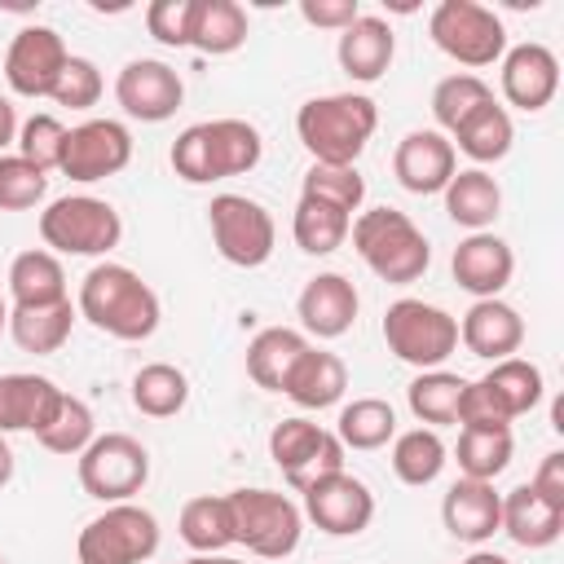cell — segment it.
Listing matches in <instances>:
<instances>
[{
  "mask_svg": "<svg viewBox=\"0 0 564 564\" xmlns=\"http://www.w3.org/2000/svg\"><path fill=\"white\" fill-rule=\"evenodd\" d=\"M9 141H18V110H13L9 97H0V150H4Z\"/></svg>",
  "mask_w": 564,
  "mask_h": 564,
  "instance_id": "50",
  "label": "cell"
},
{
  "mask_svg": "<svg viewBox=\"0 0 564 564\" xmlns=\"http://www.w3.org/2000/svg\"><path fill=\"white\" fill-rule=\"evenodd\" d=\"M304 516L330 538H352L375 520V494L366 480L335 471L304 489Z\"/></svg>",
  "mask_w": 564,
  "mask_h": 564,
  "instance_id": "16",
  "label": "cell"
},
{
  "mask_svg": "<svg viewBox=\"0 0 564 564\" xmlns=\"http://www.w3.org/2000/svg\"><path fill=\"white\" fill-rule=\"evenodd\" d=\"M40 238L62 256H106L119 247L123 220L106 198L66 194L40 212Z\"/></svg>",
  "mask_w": 564,
  "mask_h": 564,
  "instance_id": "7",
  "label": "cell"
},
{
  "mask_svg": "<svg viewBox=\"0 0 564 564\" xmlns=\"http://www.w3.org/2000/svg\"><path fill=\"white\" fill-rule=\"evenodd\" d=\"M70 53L53 26H22L4 53V79L18 97H53Z\"/></svg>",
  "mask_w": 564,
  "mask_h": 564,
  "instance_id": "14",
  "label": "cell"
},
{
  "mask_svg": "<svg viewBox=\"0 0 564 564\" xmlns=\"http://www.w3.org/2000/svg\"><path fill=\"white\" fill-rule=\"evenodd\" d=\"M357 286L344 273H317L308 278V286L295 300V313L304 322L308 335L317 339H339L352 322H357Z\"/></svg>",
  "mask_w": 564,
  "mask_h": 564,
  "instance_id": "20",
  "label": "cell"
},
{
  "mask_svg": "<svg viewBox=\"0 0 564 564\" xmlns=\"http://www.w3.org/2000/svg\"><path fill=\"white\" fill-rule=\"evenodd\" d=\"M383 344L405 366L441 370V361L458 348V317L423 300H397L383 313Z\"/></svg>",
  "mask_w": 564,
  "mask_h": 564,
  "instance_id": "8",
  "label": "cell"
},
{
  "mask_svg": "<svg viewBox=\"0 0 564 564\" xmlns=\"http://www.w3.org/2000/svg\"><path fill=\"white\" fill-rule=\"evenodd\" d=\"M308 348V339L300 335V330H291V326H264L251 344H247V375L260 383V388H269V392H282V383H286V375H291V366H295V357Z\"/></svg>",
  "mask_w": 564,
  "mask_h": 564,
  "instance_id": "30",
  "label": "cell"
},
{
  "mask_svg": "<svg viewBox=\"0 0 564 564\" xmlns=\"http://www.w3.org/2000/svg\"><path fill=\"white\" fill-rule=\"evenodd\" d=\"M70 326H75L70 300L44 304V308H9V335H13V344L22 352H35V357L57 352L70 339Z\"/></svg>",
  "mask_w": 564,
  "mask_h": 564,
  "instance_id": "31",
  "label": "cell"
},
{
  "mask_svg": "<svg viewBox=\"0 0 564 564\" xmlns=\"http://www.w3.org/2000/svg\"><path fill=\"white\" fill-rule=\"evenodd\" d=\"M115 101L123 106V115H132L141 123H163L181 110L185 84L159 57H132L115 79Z\"/></svg>",
  "mask_w": 564,
  "mask_h": 564,
  "instance_id": "15",
  "label": "cell"
},
{
  "mask_svg": "<svg viewBox=\"0 0 564 564\" xmlns=\"http://www.w3.org/2000/svg\"><path fill=\"white\" fill-rule=\"evenodd\" d=\"M185 564H242V560H229V555H194Z\"/></svg>",
  "mask_w": 564,
  "mask_h": 564,
  "instance_id": "53",
  "label": "cell"
},
{
  "mask_svg": "<svg viewBox=\"0 0 564 564\" xmlns=\"http://www.w3.org/2000/svg\"><path fill=\"white\" fill-rule=\"evenodd\" d=\"M269 458L278 463V471L304 494L313 480L344 471V445L335 432L317 427L313 419H282L269 432Z\"/></svg>",
  "mask_w": 564,
  "mask_h": 564,
  "instance_id": "12",
  "label": "cell"
},
{
  "mask_svg": "<svg viewBox=\"0 0 564 564\" xmlns=\"http://www.w3.org/2000/svg\"><path fill=\"white\" fill-rule=\"evenodd\" d=\"M560 88V62L546 44L529 40V44H516L502 53V97L516 106V110H542L551 106Z\"/></svg>",
  "mask_w": 564,
  "mask_h": 564,
  "instance_id": "18",
  "label": "cell"
},
{
  "mask_svg": "<svg viewBox=\"0 0 564 564\" xmlns=\"http://www.w3.org/2000/svg\"><path fill=\"white\" fill-rule=\"evenodd\" d=\"M48 172L26 163L22 154H0V212H26L44 198Z\"/></svg>",
  "mask_w": 564,
  "mask_h": 564,
  "instance_id": "44",
  "label": "cell"
},
{
  "mask_svg": "<svg viewBox=\"0 0 564 564\" xmlns=\"http://www.w3.org/2000/svg\"><path fill=\"white\" fill-rule=\"evenodd\" d=\"M207 220H212V242H216V251L229 264L260 269L273 256L278 229H273V216L256 198H247V194H216L212 207H207Z\"/></svg>",
  "mask_w": 564,
  "mask_h": 564,
  "instance_id": "11",
  "label": "cell"
},
{
  "mask_svg": "<svg viewBox=\"0 0 564 564\" xmlns=\"http://www.w3.org/2000/svg\"><path fill=\"white\" fill-rule=\"evenodd\" d=\"M189 22H194V0H154L145 9V31L167 48L189 44Z\"/></svg>",
  "mask_w": 564,
  "mask_h": 564,
  "instance_id": "47",
  "label": "cell"
},
{
  "mask_svg": "<svg viewBox=\"0 0 564 564\" xmlns=\"http://www.w3.org/2000/svg\"><path fill=\"white\" fill-rule=\"evenodd\" d=\"M454 141H458V150H463L467 159H476V163H498V159H507V150H511V141H516V123H511L507 106L485 101L476 115H467V119L454 128Z\"/></svg>",
  "mask_w": 564,
  "mask_h": 564,
  "instance_id": "33",
  "label": "cell"
},
{
  "mask_svg": "<svg viewBox=\"0 0 564 564\" xmlns=\"http://www.w3.org/2000/svg\"><path fill=\"white\" fill-rule=\"evenodd\" d=\"M247 44V9L238 0H194V22H189V48L207 57L238 53Z\"/></svg>",
  "mask_w": 564,
  "mask_h": 564,
  "instance_id": "29",
  "label": "cell"
},
{
  "mask_svg": "<svg viewBox=\"0 0 564 564\" xmlns=\"http://www.w3.org/2000/svg\"><path fill=\"white\" fill-rule=\"evenodd\" d=\"M181 542L194 546L198 555H216L234 542V520H229V498L225 494H198L181 507Z\"/></svg>",
  "mask_w": 564,
  "mask_h": 564,
  "instance_id": "34",
  "label": "cell"
},
{
  "mask_svg": "<svg viewBox=\"0 0 564 564\" xmlns=\"http://www.w3.org/2000/svg\"><path fill=\"white\" fill-rule=\"evenodd\" d=\"M229 498V520H234V542H242L260 560H282L300 546L304 533V511L278 494V489H234Z\"/></svg>",
  "mask_w": 564,
  "mask_h": 564,
  "instance_id": "5",
  "label": "cell"
},
{
  "mask_svg": "<svg viewBox=\"0 0 564 564\" xmlns=\"http://www.w3.org/2000/svg\"><path fill=\"white\" fill-rule=\"evenodd\" d=\"M13 480V449H9V441H4V432H0V489Z\"/></svg>",
  "mask_w": 564,
  "mask_h": 564,
  "instance_id": "51",
  "label": "cell"
},
{
  "mask_svg": "<svg viewBox=\"0 0 564 564\" xmlns=\"http://www.w3.org/2000/svg\"><path fill=\"white\" fill-rule=\"evenodd\" d=\"M375 128H379V106L366 93H326L304 101L295 115V132L313 154V163L352 167L366 141L375 137Z\"/></svg>",
  "mask_w": 564,
  "mask_h": 564,
  "instance_id": "3",
  "label": "cell"
},
{
  "mask_svg": "<svg viewBox=\"0 0 564 564\" xmlns=\"http://www.w3.org/2000/svg\"><path fill=\"white\" fill-rule=\"evenodd\" d=\"M348 234H352V247L366 260V269L375 278L392 282V286L419 282L427 273V264H432V247H427L423 229L405 212H397V207H370V212H361L348 225Z\"/></svg>",
  "mask_w": 564,
  "mask_h": 564,
  "instance_id": "4",
  "label": "cell"
},
{
  "mask_svg": "<svg viewBox=\"0 0 564 564\" xmlns=\"http://www.w3.org/2000/svg\"><path fill=\"white\" fill-rule=\"evenodd\" d=\"M264 141L247 119H207L189 123L172 141V172L189 185H212L225 176H242L260 163Z\"/></svg>",
  "mask_w": 564,
  "mask_h": 564,
  "instance_id": "2",
  "label": "cell"
},
{
  "mask_svg": "<svg viewBox=\"0 0 564 564\" xmlns=\"http://www.w3.org/2000/svg\"><path fill=\"white\" fill-rule=\"evenodd\" d=\"M454 282L476 295V300H498V291L511 282L516 273V256L511 247L498 238V234H467L458 247H454Z\"/></svg>",
  "mask_w": 564,
  "mask_h": 564,
  "instance_id": "19",
  "label": "cell"
},
{
  "mask_svg": "<svg viewBox=\"0 0 564 564\" xmlns=\"http://www.w3.org/2000/svg\"><path fill=\"white\" fill-rule=\"evenodd\" d=\"M348 225L352 216H344L339 207L330 203H317V198H304L295 203V220H291V234H295V247L308 251V256H330L335 247H344L348 238Z\"/></svg>",
  "mask_w": 564,
  "mask_h": 564,
  "instance_id": "38",
  "label": "cell"
},
{
  "mask_svg": "<svg viewBox=\"0 0 564 564\" xmlns=\"http://www.w3.org/2000/svg\"><path fill=\"white\" fill-rule=\"evenodd\" d=\"M392 172L410 194H441L449 185V176L458 172V154L454 141L436 128H414L397 141L392 154Z\"/></svg>",
  "mask_w": 564,
  "mask_h": 564,
  "instance_id": "17",
  "label": "cell"
},
{
  "mask_svg": "<svg viewBox=\"0 0 564 564\" xmlns=\"http://www.w3.org/2000/svg\"><path fill=\"white\" fill-rule=\"evenodd\" d=\"M62 401V388L44 375H0V432H40Z\"/></svg>",
  "mask_w": 564,
  "mask_h": 564,
  "instance_id": "26",
  "label": "cell"
},
{
  "mask_svg": "<svg viewBox=\"0 0 564 564\" xmlns=\"http://www.w3.org/2000/svg\"><path fill=\"white\" fill-rule=\"evenodd\" d=\"M441 194H445L449 220L463 225V229H471V234H485L498 220V212H502V189H498V181L485 167L454 172Z\"/></svg>",
  "mask_w": 564,
  "mask_h": 564,
  "instance_id": "27",
  "label": "cell"
},
{
  "mask_svg": "<svg viewBox=\"0 0 564 564\" xmlns=\"http://www.w3.org/2000/svg\"><path fill=\"white\" fill-rule=\"evenodd\" d=\"M101 88H106V84H101L97 62L70 57L66 70H62V79H57V88H53V101H57V106H70V110H88V106H97Z\"/></svg>",
  "mask_w": 564,
  "mask_h": 564,
  "instance_id": "46",
  "label": "cell"
},
{
  "mask_svg": "<svg viewBox=\"0 0 564 564\" xmlns=\"http://www.w3.org/2000/svg\"><path fill=\"white\" fill-rule=\"evenodd\" d=\"M128 159H132V132L119 119H84L79 128H66L57 172H66L79 185H93L123 172Z\"/></svg>",
  "mask_w": 564,
  "mask_h": 564,
  "instance_id": "13",
  "label": "cell"
},
{
  "mask_svg": "<svg viewBox=\"0 0 564 564\" xmlns=\"http://www.w3.org/2000/svg\"><path fill=\"white\" fill-rule=\"evenodd\" d=\"M454 454L467 480H494L511 463V427H463Z\"/></svg>",
  "mask_w": 564,
  "mask_h": 564,
  "instance_id": "39",
  "label": "cell"
},
{
  "mask_svg": "<svg viewBox=\"0 0 564 564\" xmlns=\"http://www.w3.org/2000/svg\"><path fill=\"white\" fill-rule=\"evenodd\" d=\"M427 35L445 57L467 66V75L480 70V66H494L507 53L502 18L485 4H476V0H441L427 18Z\"/></svg>",
  "mask_w": 564,
  "mask_h": 564,
  "instance_id": "6",
  "label": "cell"
},
{
  "mask_svg": "<svg viewBox=\"0 0 564 564\" xmlns=\"http://www.w3.org/2000/svg\"><path fill=\"white\" fill-rule=\"evenodd\" d=\"M516 546L542 551L551 542H560L564 533V511L551 507L533 485H516L511 494H502V524H498Z\"/></svg>",
  "mask_w": 564,
  "mask_h": 564,
  "instance_id": "25",
  "label": "cell"
},
{
  "mask_svg": "<svg viewBox=\"0 0 564 564\" xmlns=\"http://www.w3.org/2000/svg\"><path fill=\"white\" fill-rule=\"evenodd\" d=\"M339 66L344 75H352L357 84H375L383 79V70L392 66V53H397V35L383 18H370L361 13L352 26L339 31Z\"/></svg>",
  "mask_w": 564,
  "mask_h": 564,
  "instance_id": "23",
  "label": "cell"
},
{
  "mask_svg": "<svg viewBox=\"0 0 564 564\" xmlns=\"http://www.w3.org/2000/svg\"><path fill=\"white\" fill-rule=\"evenodd\" d=\"M441 520L458 542H489L502 524V494H494V480H454L445 502H441Z\"/></svg>",
  "mask_w": 564,
  "mask_h": 564,
  "instance_id": "21",
  "label": "cell"
},
{
  "mask_svg": "<svg viewBox=\"0 0 564 564\" xmlns=\"http://www.w3.org/2000/svg\"><path fill=\"white\" fill-rule=\"evenodd\" d=\"M189 401V379L185 370L167 366V361H150L132 375V405L150 419H172L181 414Z\"/></svg>",
  "mask_w": 564,
  "mask_h": 564,
  "instance_id": "35",
  "label": "cell"
},
{
  "mask_svg": "<svg viewBox=\"0 0 564 564\" xmlns=\"http://www.w3.org/2000/svg\"><path fill=\"white\" fill-rule=\"evenodd\" d=\"M150 480V454L128 432L93 436V445L79 454V485L97 502H128Z\"/></svg>",
  "mask_w": 564,
  "mask_h": 564,
  "instance_id": "10",
  "label": "cell"
},
{
  "mask_svg": "<svg viewBox=\"0 0 564 564\" xmlns=\"http://www.w3.org/2000/svg\"><path fill=\"white\" fill-rule=\"evenodd\" d=\"M62 141H66V128L57 115H31L22 128H18V154L26 163H35L40 172H53L57 159H62Z\"/></svg>",
  "mask_w": 564,
  "mask_h": 564,
  "instance_id": "45",
  "label": "cell"
},
{
  "mask_svg": "<svg viewBox=\"0 0 564 564\" xmlns=\"http://www.w3.org/2000/svg\"><path fill=\"white\" fill-rule=\"evenodd\" d=\"M344 388H348V366H344V357H335V352H326V348H313V344L295 357V366H291V375H286V383H282V392H286L300 410H326V405H335V401L344 397Z\"/></svg>",
  "mask_w": 564,
  "mask_h": 564,
  "instance_id": "24",
  "label": "cell"
},
{
  "mask_svg": "<svg viewBox=\"0 0 564 564\" xmlns=\"http://www.w3.org/2000/svg\"><path fill=\"white\" fill-rule=\"evenodd\" d=\"M300 194H304V198H317V203H330V207H339L344 216H352V212L361 207V198H366V181H361L357 163H352V167L313 163V167L304 172Z\"/></svg>",
  "mask_w": 564,
  "mask_h": 564,
  "instance_id": "43",
  "label": "cell"
},
{
  "mask_svg": "<svg viewBox=\"0 0 564 564\" xmlns=\"http://www.w3.org/2000/svg\"><path fill=\"white\" fill-rule=\"evenodd\" d=\"M458 339L471 357L502 361L524 344V317L507 300H476L458 322Z\"/></svg>",
  "mask_w": 564,
  "mask_h": 564,
  "instance_id": "22",
  "label": "cell"
},
{
  "mask_svg": "<svg viewBox=\"0 0 564 564\" xmlns=\"http://www.w3.org/2000/svg\"><path fill=\"white\" fill-rule=\"evenodd\" d=\"M93 436H97L93 410H88L79 397H70V392H62L53 419L35 432V441H40L48 454H66V458H79V454L93 445Z\"/></svg>",
  "mask_w": 564,
  "mask_h": 564,
  "instance_id": "41",
  "label": "cell"
},
{
  "mask_svg": "<svg viewBox=\"0 0 564 564\" xmlns=\"http://www.w3.org/2000/svg\"><path fill=\"white\" fill-rule=\"evenodd\" d=\"M551 507H560L564 511V454L560 449H551L546 458H542V467H538V476L529 480Z\"/></svg>",
  "mask_w": 564,
  "mask_h": 564,
  "instance_id": "49",
  "label": "cell"
},
{
  "mask_svg": "<svg viewBox=\"0 0 564 564\" xmlns=\"http://www.w3.org/2000/svg\"><path fill=\"white\" fill-rule=\"evenodd\" d=\"M445 467V441L432 427H410L392 441V471L401 485H432Z\"/></svg>",
  "mask_w": 564,
  "mask_h": 564,
  "instance_id": "40",
  "label": "cell"
},
{
  "mask_svg": "<svg viewBox=\"0 0 564 564\" xmlns=\"http://www.w3.org/2000/svg\"><path fill=\"white\" fill-rule=\"evenodd\" d=\"M4 326H9V304L0 300V330H4Z\"/></svg>",
  "mask_w": 564,
  "mask_h": 564,
  "instance_id": "54",
  "label": "cell"
},
{
  "mask_svg": "<svg viewBox=\"0 0 564 564\" xmlns=\"http://www.w3.org/2000/svg\"><path fill=\"white\" fill-rule=\"evenodd\" d=\"M485 383V392L494 397V405L507 414V423L511 419H520V414H529L538 401H542V370L533 366V361H524V357H502V361H494V370L480 379Z\"/></svg>",
  "mask_w": 564,
  "mask_h": 564,
  "instance_id": "32",
  "label": "cell"
},
{
  "mask_svg": "<svg viewBox=\"0 0 564 564\" xmlns=\"http://www.w3.org/2000/svg\"><path fill=\"white\" fill-rule=\"evenodd\" d=\"M159 551V520L137 502H110L79 529V564H141Z\"/></svg>",
  "mask_w": 564,
  "mask_h": 564,
  "instance_id": "9",
  "label": "cell"
},
{
  "mask_svg": "<svg viewBox=\"0 0 564 564\" xmlns=\"http://www.w3.org/2000/svg\"><path fill=\"white\" fill-rule=\"evenodd\" d=\"M467 379L463 375H449V370H423L410 388H405V401H410V414L419 423H427L432 432L441 423H458V397H463Z\"/></svg>",
  "mask_w": 564,
  "mask_h": 564,
  "instance_id": "36",
  "label": "cell"
},
{
  "mask_svg": "<svg viewBox=\"0 0 564 564\" xmlns=\"http://www.w3.org/2000/svg\"><path fill=\"white\" fill-rule=\"evenodd\" d=\"M463 564H511L507 555H498V551H476V555H467Z\"/></svg>",
  "mask_w": 564,
  "mask_h": 564,
  "instance_id": "52",
  "label": "cell"
},
{
  "mask_svg": "<svg viewBox=\"0 0 564 564\" xmlns=\"http://www.w3.org/2000/svg\"><path fill=\"white\" fill-rule=\"evenodd\" d=\"M9 295H13V308H44V304L70 300L66 295L62 260L53 251H40V247L13 256V264H9Z\"/></svg>",
  "mask_w": 564,
  "mask_h": 564,
  "instance_id": "28",
  "label": "cell"
},
{
  "mask_svg": "<svg viewBox=\"0 0 564 564\" xmlns=\"http://www.w3.org/2000/svg\"><path fill=\"white\" fill-rule=\"evenodd\" d=\"M344 449H379L397 436V414L388 401L379 397H357L339 410V427H335Z\"/></svg>",
  "mask_w": 564,
  "mask_h": 564,
  "instance_id": "37",
  "label": "cell"
},
{
  "mask_svg": "<svg viewBox=\"0 0 564 564\" xmlns=\"http://www.w3.org/2000/svg\"><path fill=\"white\" fill-rule=\"evenodd\" d=\"M485 101H494V88L480 79V75H467V70H458V75H445L436 88H432V115H436V123L445 128V132H454L467 115H476Z\"/></svg>",
  "mask_w": 564,
  "mask_h": 564,
  "instance_id": "42",
  "label": "cell"
},
{
  "mask_svg": "<svg viewBox=\"0 0 564 564\" xmlns=\"http://www.w3.org/2000/svg\"><path fill=\"white\" fill-rule=\"evenodd\" d=\"M0 564H4V555H0Z\"/></svg>",
  "mask_w": 564,
  "mask_h": 564,
  "instance_id": "55",
  "label": "cell"
},
{
  "mask_svg": "<svg viewBox=\"0 0 564 564\" xmlns=\"http://www.w3.org/2000/svg\"><path fill=\"white\" fill-rule=\"evenodd\" d=\"M79 317H88L101 335L115 339H150L159 330V295L150 291V282L128 269V264H93L79 282Z\"/></svg>",
  "mask_w": 564,
  "mask_h": 564,
  "instance_id": "1",
  "label": "cell"
},
{
  "mask_svg": "<svg viewBox=\"0 0 564 564\" xmlns=\"http://www.w3.org/2000/svg\"><path fill=\"white\" fill-rule=\"evenodd\" d=\"M300 18L322 31H344L361 18V4L357 0H300Z\"/></svg>",
  "mask_w": 564,
  "mask_h": 564,
  "instance_id": "48",
  "label": "cell"
}]
</instances>
